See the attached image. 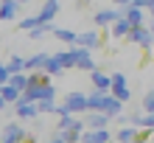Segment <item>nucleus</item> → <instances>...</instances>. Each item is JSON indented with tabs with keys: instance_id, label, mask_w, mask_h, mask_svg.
I'll return each mask as SVG.
<instances>
[{
	"instance_id": "nucleus-27",
	"label": "nucleus",
	"mask_w": 154,
	"mask_h": 143,
	"mask_svg": "<svg viewBox=\"0 0 154 143\" xmlns=\"http://www.w3.org/2000/svg\"><path fill=\"white\" fill-rule=\"evenodd\" d=\"M115 3H121V6H129V3H134V0H115Z\"/></svg>"
},
{
	"instance_id": "nucleus-31",
	"label": "nucleus",
	"mask_w": 154,
	"mask_h": 143,
	"mask_svg": "<svg viewBox=\"0 0 154 143\" xmlns=\"http://www.w3.org/2000/svg\"><path fill=\"white\" fill-rule=\"evenodd\" d=\"M151 140H154V135H151Z\"/></svg>"
},
{
	"instance_id": "nucleus-26",
	"label": "nucleus",
	"mask_w": 154,
	"mask_h": 143,
	"mask_svg": "<svg viewBox=\"0 0 154 143\" xmlns=\"http://www.w3.org/2000/svg\"><path fill=\"white\" fill-rule=\"evenodd\" d=\"M146 110H149V112H154V93L146 98Z\"/></svg>"
},
{
	"instance_id": "nucleus-8",
	"label": "nucleus",
	"mask_w": 154,
	"mask_h": 143,
	"mask_svg": "<svg viewBox=\"0 0 154 143\" xmlns=\"http://www.w3.org/2000/svg\"><path fill=\"white\" fill-rule=\"evenodd\" d=\"M106 140H109V132L106 129H93V132L84 135V143H106Z\"/></svg>"
},
{
	"instance_id": "nucleus-16",
	"label": "nucleus",
	"mask_w": 154,
	"mask_h": 143,
	"mask_svg": "<svg viewBox=\"0 0 154 143\" xmlns=\"http://www.w3.org/2000/svg\"><path fill=\"white\" fill-rule=\"evenodd\" d=\"M132 123H137V126H154V112H149V115H134Z\"/></svg>"
},
{
	"instance_id": "nucleus-5",
	"label": "nucleus",
	"mask_w": 154,
	"mask_h": 143,
	"mask_svg": "<svg viewBox=\"0 0 154 143\" xmlns=\"http://www.w3.org/2000/svg\"><path fill=\"white\" fill-rule=\"evenodd\" d=\"M101 45V37H98L95 31H87V34H79V48H84V51H93Z\"/></svg>"
},
{
	"instance_id": "nucleus-23",
	"label": "nucleus",
	"mask_w": 154,
	"mask_h": 143,
	"mask_svg": "<svg viewBox=\"0 0 154 143\" xmlns=\"http://www.w3.org/2000/svg\"><path fill=\"white\" fill-rule=\"evenodd\" d=\"M6 82H11V70H8V65H0V87Z\"/></svg>"
},
{
	"instance_id": "nucleus-14",
	"label": "nucleus",
	"mask_w": 154,
	"mask_h": 143,
	"mask_svg": "<svg viewBox=\"0 0 154 143\" xmlns=\"http://www.w3.org/2000/svg\"><path fill=\"white\" fill-rule=\"evenodd\" d=\"M87 123L93 129H104L106 126V115H87Z\"/></svg>"
},
{
	"instance_id": "nucleus-15",
	"label": "nucleus",
	"mask_w": 154,
	"mask_h": 143,
	"mask_svg": "<svg viewBox=\"0 0 154 143\" xmlns=\"http://www.w3.org/2000/svg\"><path fill=\"white\" fill-rule=\"evenodd\" d=\"M104 98H106V93H93V95L87 98V101H90V107H93V110H98V112H101V107H104Z\"/></svg>"
},
{
	"instance_id": "nucleus-3",
	"label": "nucleus",
	"mask_w": 154,
	"mask_h": 143,
	"mask_svg": "<svg viewBox=\"0 0 154 143\" xmlns=\"http://www.w3.org/2000/svg\"><path fill=\"white\" fill-rule=\"evenodd\" d=\"M56 11H59V0H45L42 11H39L37 17H39L42 25H51V20H53V14H56Z\"/></svg>"
},
{
	"instance_id": "nucleus-20",
	"label": "nucleus",
	"mask_w": 154,
	"mask_h": 143,
	"mask_svg": "<svg viewBox=\"0 0 154 143\" xmlns=\"http://www.w3.org/2000/svg\"><path fill=\"white\" fill-rule=\"evenodd\" d=\"M118 140H121V143H134V140H137V138H134V129H121V132H118Z\"/></svg>"
},
{
	"instance_id": "nucleus-19",
	"label": "nucleus",
	"mask_w": 154,
	"mask_h": 143,
	"mask_svg": "<svg viewBox=\"0 0 154 143\" xmlns=\"http://www.w3.org/2000/svg\"><path fill=\"white\" fill-rule=\"evenodd\" d=\"M45 62H48V56H45V53H37V56H31L28 62H25V67H28V70H34L37 65H45Z\"/></svg>"
},
{
	"instance_id": "nucleus-6",
	"label": "nucleus",
	"mask_w": 154,
	"mask_h": 143,
	"mask_svg": "<svg viewBox=\"0 0 154 143\" xmlns=\"http://www.w3.org/2000/svg\"><path fill=\"white\" fill-rule=\"evenodd\" d=\"M129 39H132V42H140L143 48H149L154 37H151V31H146V28H132V34H129Z\"/></svg>"
},
{
	"instance_id": "nucleus-22",
	"label": "nucleus",
	"mask_w": 154,
	"mask_h": 143,
	"mask_svg": "<svg viewBox=\"0 0 154 143\" xmlns=\"http://www.w3.org/2000/svg\"><path fill=\"white\" fill-rule=\"evenodd\" d=\"M112 95H115V98H118V101H121V104H123V101H126V98H129V90H126V87H112Z\"/></svg>"
},
{
	"instance_id": "nucleus-9",
	"label": "nucleus",
	"mask_w": 154,
	"mask_h": 143,
	"mask_svg": "<svg viewBox=\"0 0 154 143\" xmlns=\"http://www.w3.org/2000/svg\"><path fill=\"white\" fill-rule=\"evenodd\" d=\"M17 115H20V118H34V115H37V104H31V101H23L17 104Z\"/></svg>"
},
{
	"instance_id": "nucleus-24",
	"label": "nucleus",
	"mask_w": 154,
	"mask_h": 143,
	"mask_svg": "<svg viewBox=\"0 0 154 143\" xmlns=\"http://www.w3.org/2000/svg\"><path fill=\"white\" fill-rule=\"evenodd\" d=\"M39 110H42V112H56V107H53V101H42Z\"/></svg>"
},
{
	"instance_id": "nucleus-1",
	"label": "nucleus",
	"mask_w": 154,
	"mask_h": 143,
	"mask_svg": "<svg viewBox=\"0 0 154 143\" xmlns=\"http://www.w3.org/2000/svg\"><path fill=\"white\" fill-rule=\"evenodd\" d=\"M23 98H25V101H53V87L51 84H37V87H28V90H25L23 93Z\"/></svg>"
},
{
	"instance_id": "nucleus-12",
	"label": "nucleus",
	"mask_w": 154,
	"mask_h": 143,
	"mask_svg": "<svg viewBox=\"0 0 154 143\" xmlns=\"http://www.w3.org/2000/svg\"><path fill=\"white\" fill-rule=\"evenodd\" d=\"M93 84L98 87V93H106V90L112 87V79L104 76V73H93Z\"/></svg>"
},
{
	"instance_id": "nucleus-32",
	"label": "nucleus",
	"mask_w": 154,
	"mask_h": 143,
	"mask_svg": "<svg viewBox=\"0 0 154 143\" xmlns=\"http://www.w3.org/2000/svg\"><path fill=\"white\" fill-rule=\"evenodd\" d=\"M0 143H3V140H0Z\"/></svg>"
},
{
	"instance_id": "nucleus-7",
	"label": "nucleus",
	"mask_w": 154,
	"mask_h": 143,
	"mask_svg": "<svg viewBox=\"0 0 154 143\" xmlns=\"http://www.w3.org/2000/svg\"><path fill=\"white\" fill-rule=\"evenodd\" d=\"M126 20L132 23V28H143V23H146V14H143V8L132 6L129 11H126Z\"/></svg>"
},
{
	"instance_id": "nucleus-17",
	"label": "nucleus",
	"mask_w": 154,
	"mask_h": 143,
	"mask_svg": "<svg viewBox=\"0 0 154 143\" xmlns=\"http://www.w3.org/2000/svg\"><path fill=\"white\" fill-rule=\"evenodd\" d=\"M56 37H59V39H65V42H73V45H79V34L67 31V28H59V31H56Z\"/></svg>"
},
{
	"instance_id": "nucleus-13",
	"label": "nucleus",
	"mask_w": 154,
	"mask_h": 143,
	"mask_svg": "<svg viewBox=\"0 0 154 143\" xmlns=\"http://www.w3.org/2000/svg\"><path fill=\"white\" fill-rule=\"evenodd\" d=\"M17 14V3L14 0H3V6H0V20H11Z\"/></svg>"
},
{
	"instance_id": "nucleus-21",
	"label": "nucleus",
	"mask_w": 154,
	"mask_h": 143,
	"mask_svg": "<svg viewBox=\"0 0 154 143\" xmlns=\"http://www.w3.org/2000/svg\"><path fill=\"white\" fill-rule=\"evenodd\" d=\"M11 87H17V90H23V87H28V79L17 73V76H11Z\"/></svg>"
},
{
	"instance_id": "nucleus-29",
	"label": "nucleus",
	"mask_w": 154,
	"mask_h": 143,
	"mask_svg": "<svg viewBox=\"0 0 154 143\" xmlns=\"http://www.w3.org/2000/svg\"><path fill=\"white\" fill-rule=\"evenodd\" d=\"M151 34H154V20H151Z\"/></svg>"
},
{
	"instance_id": "nucleus-18",
	"label": "nucleus",
	"mask_w": 154,
	"mask_h": 143,
	"mask_svg": "<svg viewBox=\"0 0 154 143\" xmlns=\"http://www.w3.org/2000/svg\"><path fill=\"white\" fill-rule=\"evenodd\" d=\"M23 67H25V59H20V56H14L11 62H8V70H11V76H17Z\"/></svg>"
},
{
	"instance_id": "nucleus-30",
	"label": "nucleus",
	"mask_w": 154,
	"mask_h": 143,
	"mask_svg": "<svg viewBox=\"0 0 154 143\" xmlns=\"http://www.w3.org/2000/svg\"><path fill=\"white\" fill-rule=\"evenodd\" d=\"M151 14H154V6H151Z\"/></svg>"
},
{
	"instance_id": "nucleus-10",
	"label": "nucleus",
	"mask_w": 154,
	"mask_h": 143,
	"mask_svg": "<svg viewBox=\"0 0 154 143\" xmlns=\"http://www.w3.org/2000/svg\"><path fill=\"white\" fill-rule=\"evenodd\" d=\"M118 14H121V11H109V8H106V11H98V14H95V25H109V23H118Z\"/></svg>"
},
{
	"instance_id": "nucleus-11",
	"label": "nucleus",
	"mask_w": 154,
	"mask_h": 143,
	"mask_svg": "<svg viewBox=\"0 0 154 143\" xmlns=\"http://www.w3.org/2000/svg\"><path fill=\"white\" fill-rule=\"evenodd\" d=\"M112 34H115V37H126V34H132V23L126 20V17H121V20L112 25Z\"/></svg>"
},
{
	"instance_id": "nucleus-2",
	"label": "nucleus",
	"mask_w": 154,
	"mask_h": 143,
	"mask_svg": "<svg viewBox=\"0 0 154 143\" xmlns=\"http://www.w3.org/2000/svg\"><path fill=\"white\" fill-rule=\"evenodd\" d=\"M65 107L70 112H84V110H90V101H87V95H81V93H70Z\"/></svg>"
},
{
	"instance_id": "nucleus-25",
	"label": "nucleus",
	"mask_w": 154,
	"mask_h": 143,
	"mask_svg": "<svg viewBox=\"0 0 154 143\" xmlns=\"http://www.w3.org/2000/svg\"><path fill=\"white\" fill-rule=\"evenodd\" d=\"M134 6H137V8H151L154 0H134Z\"/></svg>"
},
{
	"instance_id": "nucleus-4",
	"label": "nucleus",
	"mask_w": 154,
	"mask_h": 143,
	"mask_svg": "<svg viewBox=\"0 0 154 143\" xmlns=\"http://www.w3.org/2000/svg\"><path fill=\"white\" fill-rule=\"evenodd\" d=\"M70 53H73V65H79L81 70H93V59H90V51H84V48H73Z\"/></svg>"
},
{
	"instance_id": "nucleus-28",
	"label": "nucleus",
	"mask_w": 154,
	"mask_h": 143,
	"mask_svg": "<svg viewBox=\"0 0 154 143\" xmlns=\"http://www.w3.org/2000/svg\"><path fill=\"white\" fill-rule=\"evenodd\" d=\"M14 3H17V6H20V3H25V0H14Z\"/></svg>"
}]
</instances>
